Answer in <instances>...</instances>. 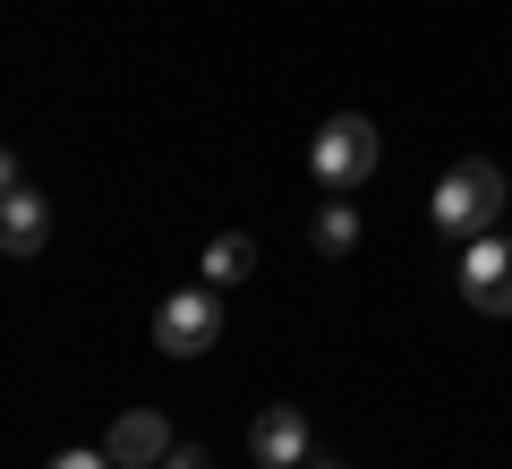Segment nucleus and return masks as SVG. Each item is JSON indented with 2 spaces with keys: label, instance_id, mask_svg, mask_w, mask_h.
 <instances>
[{
  "label": "nucleus",
  "instance_id": "nucleus-1",
  "mask_svg": "<svg viewBox=\"0 0 512 469\" xmlns=\"http://www.w3.org/2000/svg\"><path fill=\"white\" fill-rule=\"evenodd\" d=\"M495 214H504V171H495L487 154L453 163V171L436 180V205H427V222H436L444 239H461V248H470V239H487Z\"/></svg>",
  "mask_w": 512,
  "mask_h": 469
},
{
  "label": "nucleus",
  "instance_id": "nucleus-2",
  "mask_svg": "<svg viewBox=\"0 0 512 469\" xmlns=\"http://www.w3.org/2000/svg\"><path fill=\"white\" fill-rule=\"evenodd\" d=\"M376 154H384V137H376V120H367V111H333V120L316 128V145H308L316 180L342 188V197L367 180V171H376Z\"/></svg>",
  "mask_w": 512,
  "mask_h": 469
},
{
  "label": "nucleus",
  "instance_id": "nucleus-3",
  "mask_svg": "<svg viewBox=\"0 0 512 469\" xmlns=\"http://www.w3.org/2000/svg\"><path fill=\"white\" fill-rule=\"evenodd\" d=\"M214 342H222V290L214 282L171 290V299L154 307V350H163V359H205Z\"/></svg>",
  "mask_w": 512,
  "mask_h": 469
},
{
  "label": "nucleus",
  "instance_id": "nucleus-4",
  "mask_svg": "<svg viewBox=\"0 0 512 469\" xmlns=\"http://www.w3.org/2000/svg\"><path fill=\"white\" fill-rule=\"evenodd\" d=\"M461 299L478 307V316H512V239L487 231L461 248Z\"/></svg>",
  "mask_w": 512,
  "mask_h": 469
},
{
  "label": "nucleus",
  "instance_id": "nucleus-5",
  "mask_svg": "<svg viewBox=\"0 0 512 469\" xmlns=\"http://www.w3.org/2000/svg\"><path fill=\"white\" fill-rule=\"evenodd\" d=\"M248 461H256V469H308V410H291V401L256 410V427H248Z\"/></svg>",
  "mask_w": 512,
  "mask_h": 469
},
{
  "label": "nucleus",
  "instance_id": "nucleus-6",
  "mask_svg": "<svg viewBox=\"0 0 512 469\" xmlns=\"http://www.w3.org/2000/svg\"><path fill=\"white\" fill-rule=\"evenodd\" d=\"M103 452H111V469H163L171 418L163 410H120V418H111V435H103Z\"/></svg>",
  "mask_w": 512,
  "mask_h": 469
},
{
  "label": "nucleus",
  "instance_id": "nucleus-7",
  "mask_svg": "<svg viewBox=\"0 0 512 469\" xmlns=\"http://www.w3.org/2000/svg\"><path fill=\"white\" fill-rule=\"evenodd\" d=\"M43 239H52V205L18 180L9 197H0V256H35Z\"/></svg>",
  "mask_w": 512,
  "mask_h": 469
},
{
  "label": "nucleus",
  "instance_id": "nucleus-8",
  "mask_svg": "<svg viewBox=\"0 0 512 469\" xmlns=\"http://www.w3.org/2000/svg\"><path fill=\"white\" fill-rule=\"evenodd\" d=\"M197 273L214 290H231V282H248L256 273V239L248 231H222V239H205V256H197Z\"/></svg>",
  "mask_w": 512,
  "mask_h": 469
},
{
  "label": "nucleus",
  "instance_id": "nucleus-9",
  "mask_svg": "<svg viewBox=\"0 0 512 469\" xmlns=\"http://www.w3.org/2000/svg\"><path fill=\"white\" fill-rule=\"evenodd\" d=\"M308 239H316V256H350V248H359V205H350L342 188H333V197L316 205V222H308Z\"/></svg>",
  "mask_w": 512,
  "mask_h": 469
},
{
  "label": "nucleus",
  "instance_id": "nucleus-10",
  "mask_svg": "<svg viewBox=\"0 0 512 469\" xmlns=\"http://www.w3.org/2000/svg\"><path fill=\"white\" fill-rule=\"evenodd\" d=\"M52 469H111V452H52Z\"/></svg>",
  "mask_w": 512,
  "mask_h": 469
},
{
  "label": "nucleus",
  "instance_id": "nucleus-11",
  "mask_svg": "<svg viewBox=\"0 0 512 469\" xmlns=\"http://www.w3.org/2000/svg\"><path fill=\"white\" fill-rule=\"evenodd\" d=\"M163 469H214V461H205L197 444H171V452H163Z\"/></svg>",
  "mask_w": 512,
  "mask_h": 469
},
{
  "label": "nucleus",
  "instance_id": "nucleus-12",
  "mask_svg": "<svg viewBox=\"0 0 512 469\" xmlns=\"http://www.w3.org/2000/svg\"><path fill=\"white\" fill-rule=\"evenodd\" d=\"M9 188H18V154H9V145H0V197H9Z\"/></svg>",
  "mask_w": 512,
  "mask_h": 469
},
{
  "label": "nucleus",
  "instance_id": "nucleus-13",
  "mask_svg": "<svg viewBox=\"0 0 512 469\" xmlns=\"http://www.w3.org/2000/svg\"><path fill=\"white\" fill-rule=\"evenodd\" d=\"M316 469H333V461H316Z\"/></svg>",
  "mask_w": 512,
  "mask_h": 469
}]
</instances>
